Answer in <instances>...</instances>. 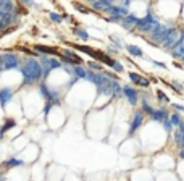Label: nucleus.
I'll use <instances>...</instances> for the list:
<instances>
[{
	"label": "nucleus",
	"mask_w": 184,
	"mask_h": 181,
	"mask_svg": "<svg viewBox=\"0 0 184 181\" xmlns=\"http://www.w3.org/2000/svg\"><path fill=\"white\" fill-rule=\"evenodd\" d=\"M21 73L23 78H24V84L26 86H32L36 82H39L44 76V68H42V63L37 62L34 58H27L21 66Z\"/></svg>",
	"instance_id": "obj_1"
},
{
	"label": "nucleus",
	"mask_w": 184,
	"mask_h": 181,
	"mask_svg": "<svg viewBox=\"0 0 184 181\" xmlns=\"http://www.w3.org/2000/svg\"><path fill=\"white\" fill-rule=\"evenodd\" d=\"M158 24V20H157V16L153 15L152 11H149L147 15H145V18H142V20H139V24L136 29H139V31H144V32H150L153 29L155 26Z\"/></svg>",
	"instance_id": "obj_2"
},
{
	"label": "nucleus",
	"mask_w": 184,
	"mask_h": 181,
	"mask_svg": "<svg viewBox=\"0 0 184 181\" xmlns=\"http://www.w3.org/2000/svg\"><path fill=\"white\" fill-rule=\"evenodd\" d=\"M21 60L16 55V52H7L3 53V69H16L20 68Z\"/></svg>",
	"instance_id": "obj_3"
},
{
	"label": "nucleus",
	"mask_w": 184,
	"mask_h": 181,
	"mask_svg": "<svg viewBox=\"0 0 184 181\" xmlns=\"http://www.w3.org/2000/svg\"><path fill=\"white\" fill-rule=\"evenodd\" d=\"M144 121H145V115L142 112H136L133 115V118H131V124H129V129H128L129 136H133V134L144 124Z\"/></svg>",
	"instance_id": "obj_4"
},
{
	"label": "nucleus",
	"mask_w": 184,
	"mask_h": 181,
	"mask_svg": "<svg viewBox=\"0 0 184 181\" xmlns=\"http://www.w3.org/2000/svg\"><path fill=\"white\" fill-rule=\"evenodd\" d=\"M123 95L128 99V102L131 104V107L137 105V102H139V91L136 89V87L124 86V87H123Z\"/></svg>",
	"instance_id": "obj_5"
},
{
	"label": "nucleus",
	"mask_w": 184,
	"mask_h": 181,
	"mask_svg": "<svg viewBox=\"0 0 184 181\" xmlns=\"http://www.w3.org/2000/svg\"><path fill=\"white\" fill-rule=\"evenodd\" d=\"M129 81L133 82V84L139 86V87H149L150 86V81L147 78H144L142 75H139V73H136V71H129Z\"/></svg>",
	"instance_id": "obj_6"
},
{
	"label": "nucleus",
	"mask_w": 184,
	"mask_h": 181,
	"mask_svg": "<svg viewBox=\"0 0 184 181\" xmlns=\"http://www.w3.org/2000/svg\"><path fill=\"white\" fill-rule=\"evenodd\" d=\"M139 20L140 18L136 16V15H126L121 20V24H123V27H126V29H136L139 24Z\"/></svg>",
	"instance_id": "obj_7"
},
{
	"label": "nucleus",
	"mask_w": 184,
	"mask_h": 181,
	"mask_svg": "<svg viewBox=\"0 0 184 181\" xmlns=\"http://www.w3.org/2000/svg\"><path fill=\"white\" fill-rule=\"evenodd\" d=\"M153 120V121H158V123H162L165 121L166 118H169V113H168V110L165 108V107H160V108H155L153 110V113H152V117H150Z\"/></svg>",
	"instance_id": "obj_8"
},
{
	"label": "nucleus",
	"mask_w": 184,
	"mask_h": 181,
	"mask_svg": "<svg viewBox=\"0 0 184 181\" xmlns=\"http://www.w3.org/2000/svg\"><path fill=\"white\" fill-rule=\"evenodd\" d=\"M34 49H36V50H39V53H42V55H58V57L61 55L58 49L49 47V45H40V44H37Z\"/></svg>",
	"instance_id": "obj_9"
},
{
	"label": "nucleus",
	"mask_w": 184,
	"mask_h": 181,
	"mask_svg": "<svg viewBox=\"0 0 184 181\" xmlns=\"http://www.w3.org/2000/svg\"><path fill=\"white\" fill-rule=\"evenodd\" d=\"M111 5H113V0H95V2L92 3V8L100 10V11H107Z\"/></svg>",
	"instance_id": "obj_10"
},
{
	"label": "nucleus",
	"mask_w": 184,
	"mask_h": 181,
	"mask_svg": "<svg viewBox=\"0 0 184 181\" xmlns=\"http://www.w3.org/2000/svg\"><path fill=\"white\" fill-rule=\"evenodd\" d=\"M13 97V91L11 89H0V105L5 107Z\"/></svg>",
	"instance_id": "obj_11"
},
{
	"label": "nucleus",
	"mask_w": 184,
	"mask_h": 181,
	"mask_svg": "<svg viewBox=\"0 0 184 181\" xmlns=\"http://www.w3.org/2000/svg\"><path fill=\"white\" fill-rule=\"evenodd\" d=\"M63 55H65L66 58H69V60H71V62H73L74 65H82V58L79 57V55H78L76 52H74V50H69V49H66V50L63 52Z\"/></svg>",
	"instance_id": "obj_12"
},
{
	"label": "nucleus",
	"mask_w": 184,
	"mask_h": 181,
	"mask_svg": "<svg viewBox=\"0 0 184 181\" xmlns=\"http://www.w3.org/2000/svg\"><path fill=\"white\" fill-rule=\"evenodd\" d=\"M16 124V121H15V118H5V123L2 124V126H0V136H3V134H5L7 131H10V129L13 128Z\"/></svg>",
	"instance_id": "obj_13"
},
{
	"label": "nucleus",
	"mask_w": 184,
	"mask_h": 181,
	"mask_svg": "<svg viewBox=\"0 0 184 181\" xmlns=\"http://www.w3.org/2000/svg\"><path fill=\"white\" fill-rule=\"evenodd\" d=\"M128 52L129 55H133V57H137V58H144V52H142V49L139 47V45H134V44H129L128 47Z\"/></svg>",
	"instance_id": "obj_14"
},
{
	"label": "nucleus",
	"mask_w": 184,
	"mask_h": 181,
	"mask_svg": "<svg viewBox=\"0 0 184 181\" xmlns=\"http://www.w3.org/2000/svg\"><path fill=\"white\" fill-rule=\"evenodd\" d=\"M3 165H5V168H15V166H21L24 165V162L16 159V157H10V159H7L5 162H3Z\"/></svg>",
	"instance_id": "obj_15"
},
{
	"label": "nucleus",
	"mask_w": 184,
	"mask_h": 181,
	"mask_svg": "<svg viewBox=\"0 0 184 181\" xmlns=\"http://www.w3.org/2000/svg\"><path fill=\"white\" fill-rule=\"evenodd\" d=\"M153 110H155V108L149 104L147 100H142V110H140V112H142V113L145 115V117H152Z\"/></svg>",
	"instance_id": "obj_16"
},
{
	"label": "nucleus",
	"mask_w": 184,
	"mask_h": 181,
	"mask_svg": "<svg viewBox=\"0 0 184 181\" xmlns=\"http://www.w3.org/2000/svg\"><path fill=\"white\" fill-rule=\"evenodd\" d=\"M73 32L78 36V37H81L82 40H87L89 39V32L86 29H82V27H73Z\"/></svg>",
	"instance_id": "obj_17"
},
{
	"label": "nucleus",
	"mask_w": 184,
	"mask_h": 181,
	"mask_svg": "<svg viewBox=\"0 0 184 181\" xmlns=\"http://www.w3.org/2000/svg\"><path fill=\"white\" fill-rule=\"evenodd\" d=\"M182 55H184V44L182 45H178V47H174L171 50V57L173 58H179V60H181Z\"/></svg>",
	"instance_id": "obj_18"
},
{
	"label": "nucleus",
	"mask_w": 184,
	"mask_h": 181,
	"mask_svg": "<svg viewBox=\"0 0 184 181\" xmlns=\"http://www.w3.org/2000/svg\"><path fill=\"white\" fill-rule=\"evenodd\" d=\"M87 66L91 68V69H94V71H97V73H102L103 71V66L100 65V62H97V60H94V62L91 60V62L87 63Z\"/></svg>",
	"instance_id": "obj_19"
},
{
	"label": "nucleus",
	"mask_w": 184,
	"mask_h": 181,
	"mask_svg": "<svg viewBox=\"0 0 184 181\" xmlns=\"http://www.w3.org/2000/svg\"><path fill=\"white\" fill-rule=\"evenodd\" d=\"M155 94H157V99L162 102V104H169V97L165 94L163 91H160V89H157V92H155Z\"/></svg>",
	"instance_id": "obj_20"
},
{
	"label": "nucleus",
	"mask_w": 184,
	"mask_h": 181,
	"mask_svg": "<svg viewBox=\"0 0 184 181\" xmlns=\"http://www.w3.org/2000/svg\"><path fill=\"white\" fill-rule=\"evenodd\" d=\"M169 121L173 123V126H179V124L182 123V118H181V115L173 113V115H171V118H169Z\"/></svg>",
	"instance_id": "obj_21"
},
{
	"label": "nucleus",
	"mask_w": 184,
	"mask_h": 181,
	"mask_svg": "<svg viewBox=\"0 0 184 181\" xmlns=\"http://www.w3.org/2000/svg\"><path fill=\"white\" fill-rule=\"evenodd\" d=\"M73 7L76 8L78 11H81V13H91V10H89L87 7H84L82 3H78V2H73Z\"/></svg>",
	"instance_id": "obj_22"
},
{
	"label": "nucleus",
	"mask_w": 184,
	"mask_h": 181,
	"mask_svg": "<svg viewBox=\"0 0 184 181\" xmlns=\"http://www.w3.org/2000/svg\"><path fill=\"white\" fill-rule=\"evenodd\" d=\"M162 126H163V129H165V131H168V133H171L173 131V123L171 121H169V118H166V120H165V121H162Z\"/></svg>",
	"instance_id": "obj_23"
},
{
	"label": "nucleus",
	"mask_w": 184,
	"mask_h": 181,
	"mask_svg": "<svg viewBox=\"0 0 184 181\" xmlns=\"http://www.w3.org/2000/svg\"><path fill=\"white\" fill-rule=\"evenodd\" d=\"M50 20L53 23H61L63 21V16H60L58 13H50Z\"/></svg>",
	"instance_id": "obj_24"
},
{
	"label": "nucleus",
	"mask_w": 184,
	"mask_h": 181,
	"mask_svg": "<svg viewBox=\"0 0 184 181\" xmlns=\"http://www.w3.org/2000/svg\"><path fill=\"white\" fill-rule=\"evenodd\" d=\"M113 69H115V73H118V75H120V73H123V71H124V68H123V65H121L120 62H116L115 65H113Z\"/></svg>",
	"instance_id": "obj_25"
},
{
	"label": "nucleus",
	"mask_w": 184,
	"mask_h": 181,
	"mask_svg": "<svg viewBox=\"0 0 184 181\" xmlns=\"http://www.w3.org/2000/svg\"><path fill=\"white\" fill-rule=\"evenodd\" d=\"M21 5H24V7H31V5H34V0H21Z\"/></svg>",
	"instance_id": "obj_26"
},
{
	"label": "nucleus",
	"mask_w": 184,
	"mask_h": 181,
	"mask_svg": "<svg viewBox=\"0 0 184 181\" xmlns=\"http://www.w3.org/2000/svg\"><path fill=\"white\" fill-rule=\"evenodd\" d=\"M174 110H178V112H182L184 113V105H178V104H171Z\"/></svg>",
	"instance_id": "obj_27"
},
{
	"label": "nucleus",
	"mask_w": 184,
	"mask_h": 181,
	"mask_svg": "<svg viewBox=\"0 0 184 181\" xmlns=\"http://www.w3.org/2000/svg\"><path fill=\"white\" fill-rule=\"evenodd\" d=\"M153 65H155V66H158V68H163V69L166 68V65H165L163 62H153Z\"/></svg>",
	"instance_id": "obj_28"
},
{
	"label": "nucleus",
	"mask_w": 184,
	"mask_h": 181,
	"mask_svg": "<svg viewBox=\"0 0 184 181\" xmlns=\"http://www.w3.org/2000/svg\"><path fill=\"white\" fill-rule=\"evenodd\" d=\"M179 159H181V160H184V147H182L181 150H179Z\"/></svg>",
	"instance_id": "obj_29"
},
{
	"label": "nucleus",
	"mask_w": 184,
	"mask_h": 181,
	"mask_svg": "<svg viewBox=\"0 0 184 181\" xmlns=\"http://www.w3.org/2000/svg\"><path fill=\"white\" fill-rule=\"evenodd\" d=\"M0 69H3V55L0 53Z\"/></svg>",
	"instance_id": "obj_30"
},
{
	"label": "nucleus",
	"mask_w": 184,
	"mask_h": 181,
	"mask_svg": "<svg viewBox=\"0 0 184 181\" xmlns=\"http://www.w3.org/2000/svg\"><path fill=\"white\" fill-rule=\"evenodd\" d=\"M181 62H182V63H184V55H182V57H181Z\"/></svg>",
	"instance_id": "obj_31"
}]
</instances>
